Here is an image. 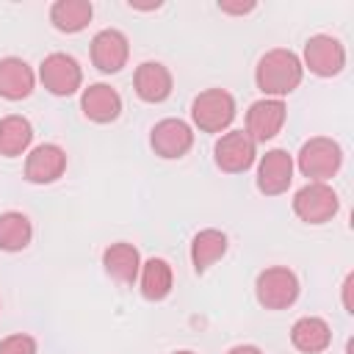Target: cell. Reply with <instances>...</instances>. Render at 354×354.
Listing matches in <instances>:
<instances>
[{
	"instance_id": "cell-1",
	"label": "cell",
	"mask_w": 354,
	"mask_h": 354,
	"mask_svg": "<svg viewBox=\"0 0 354 354\" xmlns=\"http://www.w3.org/2000/svg\"><path fill=\"white\" fill-rule=\"evenodd\" d=\"M301 77H304L301 58L293 50H288V47H274V50L263 53L257 66H254L257 88L266 97H274V100H282L290 91H296Z\"/></svg>"
},
{
	"instance_id": "cell-2",
	"label": "cell",
	"mask_w": 354,
	"mask_h": 354,
	"mask_svg": "<svg viewBox=\"0 0 354 354\" xmlns=\"http://www.w3.org/2000/svg\"><path fill=\"white\" fill-rule=\"evenodd\" d=\"M296 166L310 183H326L340 171L343 149L329 136H313L310 141L301 144V149L296 155Z\"/></svg>"
},
{
	"instance_id": "cell-3",
	"label": "cell",
	"mask_w": 354,
	"mask_h": 354,
	"mask_svg": "<svg viewBox=\"0 0 354 354\" xmlns=\"http://www.w3.org/2000/svg\"><path fill=\"white\" fill-rule=\"evenodd\" d=\"M235 97L224 88H205L191 102V119L202 133H224L235 119Z\"/></svg>"
},
{
	"instance_id": "cell-4",
	"label": "cell",
	"mask_w": 354,
	"mask_h": 354,
	"mask_svg": "<svg viewBox=\"0 0 354 354\" xmlns=\"http://www.w3.org/2000/svg\"><path fill=\"white\" fill-rule=\"evenodd\" d=\"M254 296L266 310H288L299 299V277L288 266L263 268L254 279Z\"/></svg>"
},
{
	"instance_id": "cell-5",
	"label": "cell",
	"mask_w": 354,
	"mask_h": 354,
	"mask_svg": "<svg viewBox=\"0 0 354 354\" xmlns=\"http://www.w3.org/2000/svg\"><path fill=\"white\" fill-rule=\"evenodd\" d=\"M340 210L337 191L329 183H307L293 194V213L304 224H326Z\"/></svg>"
},
{
	"instance_id": "cell-6",
	"label": "cell",
	"mask_w": 354,
	"mask_h": 354,
	"mask_svg": "<svg viewBox=\"0 0 354 354\" xmlns=\"http://www.w3.org/2000/svg\"><path fill=\"white\" fill-rule=\"evenodd\" d=\"M39 80L53 97H72L83 86V69L69 53H50L39 64Z\"/></svg>"
},
{
	"instance_id": "cell-7",
	"label": "cell",
	"mask_w": 354,
	"mask_h": 354,
	"mask_svg": "<svg viewBox=\"0 0 354 354\" xmlns=\"http://www.w3.org/2000/svg\"><path fill=\"white\" fill-rule=\"evenodd\" d=\"M301 66L318 77H335L346 66V47L340 44V39H335L329 33H315L304 44Z\"/></svg>"
},
{
	"instance_id": "cell-8",
	"label": "cell",
	"mask_w": 354,
	"mask_h": 354,
	"mask_svg": "<svg viewBox=\"0 0 354 354\" xmlns=\"http://www.w3.org/2000/svg\"><path fill=\"white\" fill-rule=\"evenodd\" d=\"M213 160L227 174H243L257 160V144L243 130L221 133V138L213 147Z\"/></svg>"
},
{
	"instance_id": "cell-9",
	"label": "cell",
	"mask_w": 354,
	"mask_h": 354,
	"mask_svg": "<svg viewBox=\"0 0 354 354\" xmlns=\"http://www.w3.org/2000/svg\"><path fill=\"white\" fill-rule=\"evenodd\" d=\"M285 116H288V108H285L282 100L263 97V100H257V102L249 105L243 133H246L254 144H266V141H271V138L282 130Z\"/></svg>"
},
{
	"instance_id": "cell-10",
	"label": "cell",
	"mask_w": 354,
	"mask_h": 354,
	"mask_svg": "<svg viewBox=\"0 0 354 354\" xmlns=\"http://www.w3.org/2000/svg\"><path fill=\"white\" fill-rule=\"evenodd\" d=\"M149 147L155 149L158 158L163 160H177L183 158L191 147H194V130L188 122L183 119H160L152 130H149Z\"/></svg>"
},
{
	"instance_id": "cell-11",
	"label": "cell",
	"mask_w": 354,
	"mask_h": 354,
	"mask_svg": "<svg viewBox=\"0 0 354 354\" xmlns=\"http://www.w3.org/2000/svg\"><path fill=\"white\" fill-rule=\"evenodd\" d=\"M290 183H293V158L279 147L268 149L257 163V191L266 196H279L290 188Z\"/></svg>"
},
{
	"instance_id": "cell-12",
	"label": "cell",
	"mask_w": 354,
	"mask_h": 354,
	"mask_svg": "<svg viewBox=\"0 0 354 354\" xmlns=\"http://www.w3.org/2000/svg\"><path fill=\"white\" fill-rule=\"evenodd\" d=\"M66 171V152L58 144H39L25 158V180L33 185H50Z\"/></svg>"
},
{
	"instance_id": "cell-13",
	"label": "cell",
	"mask_w": 354,
	"mask_h": 354,
	"mask_svg": "<svg viewBox=\"0 0 354 354\" xmlns=\"http://www.w3.org/2000/svg\"><path fill=\"white\" fill-rule=\"evenodd\" d=\"M88 53H91V64L100 72L113 75V72H119L127 64V58H130V41H127V36L122 30L105 28V30H100L91 39V50Z\"/></svg>"
},
{
	"instance_id": "cell-14",
	"label": "cell",
	"mask_w": 354,
	"mask_h": 354,
	"mask_svg": "<svg viewBox=\"0 0 354 354\" xmlns=\"http://www.w3.org/2000/svg\"><path fill=\"white\" fill-rule=\"evenodd\" d=\"M80 111H83L86 119H91L97 124H108V122H116L119 119V113H122V97L108 83H91L80 94Z\"/></svg>"
},
{
	"instance_id": "cell-15",
	"label": "cell",
	"mask_w": 354,
	"mask_h": 354,
	"mask_svg": "<svg viewBox=\"0 0 354 354\" xmlns=\"http://www.w3.org/2000/svg\"><path fill=\"white\" fill-rule=\"evenodd\" d=\"M36 88V72L30 69V64L25 58L8 55L0 58V97L19 102L25 97H30Z\"/></svg>"
},
{
	"instance_id": "cell-16",
	"label": "cell",
	"mask_w": 354,
	"mask_h": 354,
	"mask_svg": "<svg viewBox=\"0 0 354 354\" xmlns=\"http://www.w3.org/2000/svg\"><path fill=\"white\" fill-rule=\"evenodd\" d=\"M171 86H174L171 72H169L160 61H144V64L136 66L133 88H136L138 100L152 102V105H155V102H163V100H169Z\"/></svg>"
},
{
	"instance_id": "cell-17",
	"label": "cell",
	"mask_w": 354,
	"mask_h": 354,
	"mask_svg": "<svg viewBox=\"0 0 354 354\" xmlns=\"http://www.w3.org/2000/svg\"><path fill=\"white\" fill-rule=\"evenodd\" d=\"M102 266H105V274L111 279L133 285L138 279V271H141V254H138V249L133 243L119 241V243H111L102 252Z\"/></svg>"
},
{
	"instance_id": "cell-18",
	"label": "cell",
	"mask_w": 354,
	"mask_h": 354,
	"mask_svg": "<svg viewBox=\"0 0 354 354\" xmlns=\"http://www.w3.org/2000/svg\"><path fill=\"white\" fill-rule=\"evenodd\" d=\"M290 343H293V348H299L304 354H321L332 343V329L324 318L304 315L290 326Z\"/></svg>"
},
{
	"instance_id": "cell-19",
	"label": "cell",
	"mask_w": 354,
	"mask_h": 354,
	"mask_svg": "<svg viewBox=\"0 0 354 354\" xmlns=\"http://www.w3.org/2000/svg\"><path fill=\"white\" fill-rule=\"evenodd\" d=\"M171 285H174V274L163 257H149L141 263L138 288H141V296L147 301H163L171 293Z\"/></svg>"
},
{
	"instance_id": "cell-20",
	"label": "cell",
	"mask_w": 354,
	"mask_h": 354,
	"mask_svg": "<svg viewBox=\"0 0 354 354\" xmlns=\"http://www.w3.org/2000/svg\"><path fill=\"white\" fill-rule=\"evenodd\" d=\"M227 254V235L216 227L199 230L191 241V263L196 274H205L216 260H221Z\"/></svg>"
},
{
	"instance_id": "cell-21",
	"label": "cell",
	"mask_w": 354,
	"mask_h": 354,
	"mask_svg": "<svg viewBox=\"0 0 354 354\" xmlns=\"http://www.w3.org/2000/svg\"><path fill=\"white\" fill-rule=\"evenodd\" d=\"M94 17L88 0H55L50 6V22L61 33H80Z\"/></svg>"
},
{
	"instance_id": "cell-22",
	"label": "cell",
	"mask_w": 354,
	"mask_h": 354,
	"mask_svg": "<svg viewBox=\"0 0 354 354\" xmlns=\"http://www.w3.org/2000/svg\"><path fill=\"white\" fill-rule=\"evenodd\" d=\"M33 141V124L19 116V113H8L0 119V155L3 158H19L22 152H28Z\"/></svg>"
},
{
	"instance_id": "cell-23",
	"label": "cell",
	"mask_w": 354,
	"mask_h": 354,
	"mask_svg": "<svg viewBox=\"0 0 354 354\" xmlns=\"http://www.w3.org/2000/svg\"><path fill=\"white\" fill-rule=\"evenodd\" d=\"M33 238V224L19 210L0 213V252H22Z\"/></svg>"
},
{
	"instance_id": "cell-24",
	"label": "cell",
	"mask_w": 354,
	"mask_h": 354,
	"mask_svg": "<svg viewBox=\"0 0 354 354\" xmlns=\"http://www.w3.org/2000/svg\"><path fill=\"white\" fill-rule=\"evenodd\" d=\"M36 340L25 332H17V335H8L0 340V354H36Z\"/></svg>"
},
{
	"instance_id": "cell-25",
	"label": "cell",
	"mask_w": 354,
	"mask_h": 354,
	"mask_svg": "<svg viewBox=\"0 0 354 354\" xmlns=\"http://www.w3.org/2000/svg\"><path fill=\"white\" fill-rule=\"evenodd\" d=\"M218 8L224 14H249V11H254V3L252 0L249 3H227V0H218Z\"/></svg>"
},
{
	"instance_id": "cell-26",
	"label": "cell",
	"mask_w": 354,
	"mask_h": 354,
	"mask_svg": "<svg viewBox=\"0 0 354 354\" xmlns=\"http://www.w3.org/2000/svg\"><path fill=\"white\" fill-rule=\"evenodd\" d=\"M351 288H354V274H346V279H343V307H346V313H354Z\"/></svg>"
},
{
	"instance_id": "cell-27",
	"label": "cell",
	"mask_w": 354,
	"mask_h": 354,
	"mask_svg": "<svg viewBox=\"0 0 354 354\" xmlns=\"http://www.w3.org/2000/svg\"><path fill=\"white\" fill-rule=\"evenodd\" d=\"M227 354H263L257 346H252V343H241V346H232Z\"/></svg>"
},
{
	"instance_id": "cell-28",
	"label": "cell",
	"mask_w": 354,
	"mask_h": 354,
	"mask_svg": "<svg viewBox=\"0 0 354 354\" xmlns=\"http://www.w3.org/2000/svg\"><path fill=\"white\" fill-rule=\"evenodd\" d=\"M174 354H194V351H174Z\"/></svg>"
}]
</instances>
